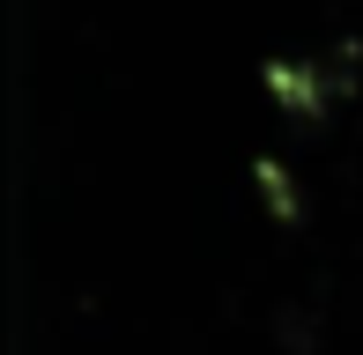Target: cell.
<instances>
[{
    "instance_id": "obj_3",
    "label": "cell",
    "mask_w": 363,
    "mask_h": 355,
    "mask_svg": "<svg viewBox=\"0 0 363 355\" xmlns=\"http://www.w3.org/2000/svg\"><path fill=\"white\" fill-rule=\"evenodd\" d=\"M274 333H282L289 355H311V348H319V341H311V333H319V311H311V303H282V311H274Z\"/></svg>"
},
{
    "instance_id": "obj_2",
    "label": "cell",
    "mask_w": 363,
    "mask_h": 355,
    "mask_svg": "<svg viewBox=\"0 0 363 355\" xmlns=\"http://www.w3.org/2000/svg\"><path fill=\"white\" fill-rule=\"evenodd\" d=\"M252 185L274 200V215H282V222H304V185L282 170V156H252Z\"/></svg>"
},
{
    "instance_id": "obj_1",
    "label": "cell",
    "mask_w": 363,
    "mask_h": 355,
    "mask_svg": "<svg viewBox=\"0 0 363 355\" xmlns=\"http://www.w3.org/2000/svg\"><path fill=\"white\" fill-rule=\"evenodd\" d=\"M356 37H341L334 45V59H319V52H282V59H267V89L282 96V111L289 119H326V111L341 104V96L356 89Z\"/></svg>"
}]
</instances>
